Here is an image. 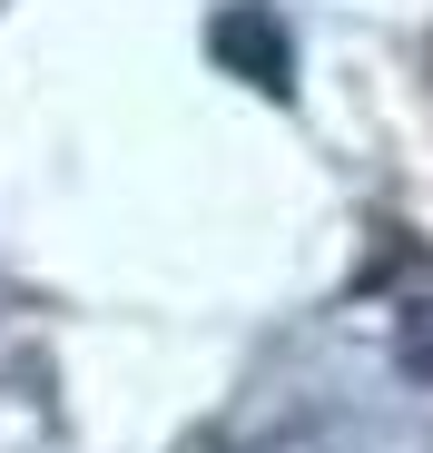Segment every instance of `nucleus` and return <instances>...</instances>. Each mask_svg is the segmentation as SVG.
Returning <instances> with one entry per match:
<instances>
[{
	"instance_id": "nucleus-1",
	"label": "nucleus",
	"mask_w": 433,
	"mask_h": 453,
	"mask_svg": "<svg viewBox=\"0 0 433 453\" xmlns=\"http://www.w3.org/2000/svg\"><path fill=\"white\" fill-rule=\"evenodd\" d=\"M404 335H414V365H433V266H414V296H404Z\"/></svg>"
}]
</instances>
